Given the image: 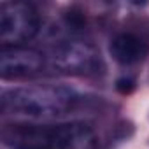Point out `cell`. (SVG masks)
Here are the masks:
<instances>
[{
    "instance_id": "cell-1",
    "label": "cell",
    "mask_w": 149,
    "mask_h": 149,
    "mask_svg": "<svg viewBox=\"0 0 149 149\" xmlns=\"http://www.w3.org/2000/svg\"><path fill=\"white\" fill-rule=\"evenodd\" d=\"M9 149H98L95 132L84 123H13L2 130Z\"/></svg>"
},
{
    "instance_id": "cell-2",
    "label": "cell",
    "mask_w": 149,
    "mask_h": 149,
    "mask_svg": "<svg viewBox=\"0 0 149 149\" xmlns=\"http://www.w3.org/2000/svg\"><path fill=\"white\" fill-rule=\"evenodd\" d=\"M77 102L79 95L72 88L61 84H30L4 91L2 111L30 119H51L68 114Z\"/></svg>"
},
{
    "instance_id": "cell-3",
    "label": "cell",
    "mask_w": 149,
    "mask_h": 149,
    "mask_svg": "<svg viewBox=\"0 0 149 149\" xmlns=\"http://www.w3.org/2000/svg\"><path fill=\"white\" fill-rule=\"evenodd\" d=\"M46 63L53 72L65 76H86L100 68V54L91 42L68 39L56 44L46 56Z\"/></svg>"
},
{
    "instance_id": "cell-4",
    "label": "cell",
    "mask_w": 149,
    "mask_h": 149,
    "mask_svg": "<svg viewBox=\"0 0 149 149\" xmlns=\"http://www.w3.org/2000/svg\"><path fill=\"white\" fill-rule=\"evenodd\" d=\"M40 16L28 2H2L0 6V42L2 47L23 46L37 35Z\"/></svg>"
},
{
    "instance_id": "cell-5",
    "label": "cell",
    "mask_w": 149,
    "mask_h": 149,
    "mask_svg": "<svg viewBox=\"0 0 149 149\" xmlns=\"http://www.w3.org/2000/svg\"><path fill=\"white\" fill-rule=\"evenodd\" d=\"M46 65V56L33 47H2V53H0V74L4 79L32 77L42 72Z\"/></svg>"
},
{
    "instance_id": "cell-6",
    "label": "cell",
    "mask_w": 149,
    "mask_h": 149,
    "mask_svg": "<svg viewBox=\"0 0 149 149\" xmlns=\"http://www.w3.org/2000/svg\"><path fill=\"white\" fill-rule=\"evenodd\" d=\"M149 53L147 40L130 30L119 32L111 39V54L119 65H135Z\"/></svg>"
},
{
    "instance_id": "cell-7",
    "label": "cell",
    "mask_w": 149,
    "mask_h": 149,
    "mask_svg": "<svg viewBox=\"0 0 149 149\" xmlns=\"http://www.w3.org/2000/svg\"><path fill=\"white\" fill-rule=\"evenodd\" d=\"M118 90H119L121 93H130V91L133 90V81L128 79V77L119 79V81H118Z\"/></svg>"
}]
</instances>
